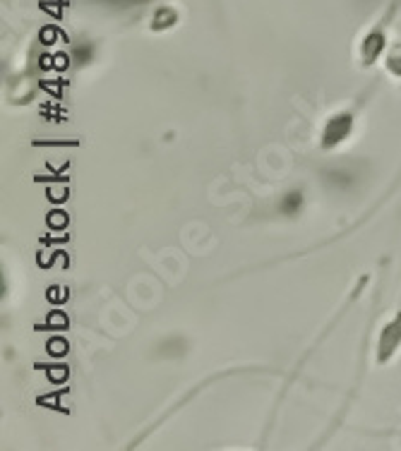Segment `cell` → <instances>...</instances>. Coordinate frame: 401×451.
<instances>
[{
    "label": "cell",
    "mask_w": 401,
    "mask_h": 451,
    "mask_svg": "<svg viewBox=\"0 0 401 451\" xmlns=\"http://www.w3.org/2000/svg\"><path fill=\"white\" fill-rule=\"evenodd\" d=\"M351 125H353V118L349 113H342V116L332 118L330 123L325 127V134H322V147L325 149H332V147L342 144L346 137L351 134Z\"/></svg>",
    "instance_id": "6da1fadb"
},
{
    "label": "cell",
    "mask_w": 401,
    "mask_h": 451,
    "mask_svg": "<svg viewBox=\"0 0 401 451\" xmlns=\"http://www.w3.org/2000/svg\"><path fill=\"white\" fill-rule=\"evenodd\" d=\"M300 207H303V194L296 190V192H289L282 199V204H279V212L289 214V217H291V214H298L300 212Z\"/></svg>",
    "instance_id": "7a4b0ae2"
}]
</instances>
